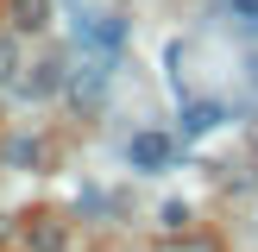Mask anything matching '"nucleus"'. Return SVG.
<instances>
[{
  "mask_svg": "<svg viewBox=\"0 0 258 252\" xmlns=\"http://www.w3.org/2000/svg\"><path fill=\"white\" fill-rule=\"evenodd\" d=\"M214 126H221V107H214V101H196V107H183V133H189V139L214 133Z\"/></svg>",
  "mask_w": 258,
  "mask_h": 252,
  "instance_id": "nucleus-5",
  "label": "nucleus"
},
{
  "mask_svg": "<svg viewBox=\"0 0 258 252\" xmlns=\"http://www.w3.org/2000/svg\"><path fill=\"white\" fill-rule=\"evenodd\" d=\"M7 158H13V164H44V145H38V139H13Z\"/></svg>",
  "mask_w": 258,
  "mask_h": 252,
  "instance_id": "nucleus-7",
  "label": "nucleus"
},
{
  "mask_svg": "<svg viewBox=\"0 0 258 252\" xmlns=\"http://www.w3.org/2000/svg\"><path fill=\"white\" fill-rule=\"evenodd\" d=\"M0 233H7V221H0Z\"/></svg>",
  "mask_w": 258,
  "mask_h": 252,
  "instance_id": "nucleus-10",
  "label": "nucleus"
},
{
  "mask_svg": "<svg viewBox=\"0 0 258 252\" xmlns=\"http://www.w3.org/2000/svg\"><path fill=\"white\" fill-rule=\"evenodd\" d=\"M120 38H126V25L113 19V13H88V19H76V44L101 50V57H113V50H120Z\"/></svg>",
  "mask_w": 258,
  "mask_h": 252,
  "instance_id": "nucleus-1",
  "label": "nucleus"
},
{
  "mask_svg": "<svg viewBox=\"0 0 258 252\" xmlns=\"http://www.w3.org/2000/svg\"><path fill=\"white\" fill-rule=\"evenodd\" d=\"M19 76V50H13V38H0V82H13Z\"/></svg>",
  "mask_w": 258,
  "mask_h": 252,
  "instance_id": "nucleus-8",
  "label": "nucleus"
},
{
  "mask_svg": "<svg viewBox=\"0 0 258 252\" xmlns=\"http://www.w3.org/2000/svg\"><path fill=\"white\" fill-rule=\"evenodd\" d=\"M227 13L233 19H258V0H227Z\"/></svg>",
  "mask_w": 258,
  "mask_h": 252,
  "instance_id": "nucleus-9",
  "label": "nucleus"
},
{
  "mask_svg": "<svg viewBox=\"0 0 258 252\" xmlns=\"http://www.w3.org/2000/svg\"><path fill=\"white\" fill-rule=\"evenodd\" d=\"M126 158H133V170H164V164H170V139L164 133H133Z\"/></svg>",
  "mask_w": 258,
  "mask_h": 252,
  "instance_id": "nucleus-2",
  "label": "nucleus"
},
{
  "mask_svg": "<svg viewBox=\"0 0 258 252\" xmlns=\"http://www.w3.org/2000/svg\"><path fill=\"white\" fill-rule=\"evenodd\" d=\"M50 88H63V63H38L32 70V95H50Z\"/></svg>",
  "mask_w": 258,
  "mask_h": 252,
  "instance_id": "nucleus-6",
  "label": "nucleus"
},
{
  "mask_svg": "<svg viewBox=\"0 0 258 252\" xmlns=\"http://www.w3.org/2000/svg\"><path fill=\"white\" fill-rule=\"evenodd\" d=\"M7 13H13V32H38L50 19V0H7Z\"/></svg>",
  "mask_w": 258,
  "mask_h": 252,
  "instance_id": "nucleus-4",
  "label": "nucleus"
},
{
  "mask_svg": "<svg viewBox=\"0 0 258 252\" xmlns=\"http://www.w3.org/2000/svg\"><path fill=\"white\" fill-rule=\"evenodd\" d=\"M25 239H32V252H63V246H70V227L50 221V214H38V221L25 227Z\"/></svg>",
  "mask_w": 258,
  "mask_h": 252,
  "instance_id": "nucleus-3",
  "label": "nucleus"
}]
</instances>
